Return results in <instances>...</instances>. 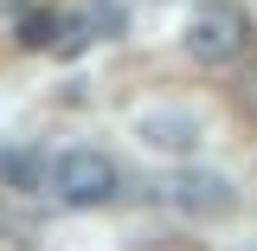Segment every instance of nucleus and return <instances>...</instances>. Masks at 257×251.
Masks as SVG:
<instances>
[{
    "label": "nucleus",
    "instance_id": "nucleus-1",
    "mask_svg": "<svg viewBox=\"0 0 257 251\" xmlns=\"http://www.w3.org/2000/svg\"><path fill=\"white\" fill-rule=\"evenodd\" d=\"M45 181H52V200H58V206L90 213V206H109V200L122 193V168L103 155V148H64Z\"/></svg>",
    "mask_w": 257,
    "mask_h": 251
},
{
    "label": "nucleus",
    "instance_id": "nucleus-2",
    "mask_svg": "<svg viewBox=\"0 0 257 251\" xmlns=\"http://www.w3.org/2000/svg\"><path fill=\"white\" fill-rule=\"evenodd\" d=\"M187 52L199 64H231L244 52V39H251V20H244V7H231V0H206V7H193L187 13Z\"/></svg>",
    "mask_w": 257,
    "mask_h": 251
},
{
    "label": "nucleus",
    "instance_id": "nucleus-3",
    "mask_svg": "<svg viewBox=\"0 0 257 251\" xmlns=\"http://www.w3.org/2000/svg\"><path fill=\"white\" fill-rule=\"evenodd\" d=\"M161 200L180 213H231V187L219 174H174V181H161Z\"/></svg>",
    "mask_w": 257,
    "mask_h": 251
},
{
    "label": "nucleus",
    "instance_id": "nucleus-4",
    "mask_svg": "<svg viewBox=\"0 0 257 251\" xmlns=\"http://www.w3.org/2000/svg\"><path fill=\"white\" fill-rule=\"evenodd\" d=\"M20 45L26 52H52L58 45V13H26L20 20Z\"/></svg>",
    "mask_w": 257,
    "mask_h": 251
},
{
    "label": "nucleus",
    "instance_id": "nucleus-5",
    "mask_svg": "<svg viewBox=\"0 0 257 251\" xmlns=\"http://www.w3.org/2000/svg\"><path fill=\"white\" fill-rule=\"evenodd\" d=\"M0 13H26V0H0Z\"/></svg>",
    "mask_w": 257,
    "mask_h": 251
}]
</instances>
